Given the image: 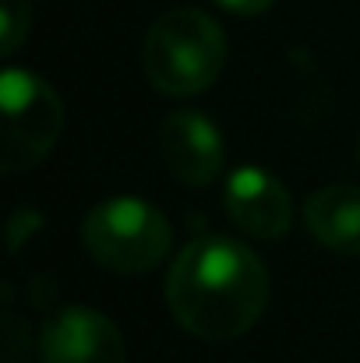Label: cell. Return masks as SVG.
<instances>
[{"mask_svg": "<svg viewBox=\"0 0 360 363\" xmlns=\"http://www.w3.org/2000/svg\"><path fill=\"white\" fill-rule=\"evenodd\" d=\"M39 230H43V216L36 208H18L11 216V223H7V247H11V254H18Z\"/></svg>", "mask_w": 360, "mask_h": 363, "instance_id": "11", "label": "cell"}, {"mask_svg": "<svg viewBox=\"0 0 360 363\" xmlns=\"http://www.w3.org/2000/svg\"><path fill=\"white\" fill-rule=\"evenodd\" d=\"M78 237L99 268L117 275H145L170 254L173 226L152 201L110 198L82 219Z\"/></svg>", "mask_w": 360, "mask_h": 363, "instance_id": "3", "label": "cell"}, {"mask_svg": "<svg viewBox=\"0 0 360 363\" xmlns=\"http://www.w3.org/2000/svg\"><path fill=\"white\" fill-rule=\"evenodd\" d=\"M43 363H127L120 328L92 307H60L39 335Z\"/></svg>", "mask_w": 360, "mask_h": 363, "instance_id": "5", "label": "cell"}, {"mask_svg": "<svg viewBox=\"0 0 360 363\" xmlns=\"http://www.w3.org/2000/svg\"><path fill=\"white\" fill-rule=\"evenodd\" d=\"M227 67V32L198 7H177L152 21L141 46V71L163 96L187 99L219 82Z\"/></svg>", "mask_w": 360, "mask_h": 363, "instance_id": "2", "label": "cell"}, {"mask_svg": "<svg viewBox=\"0 0 360 363\" xmlns=\"http://www.w3.org/2000/svg\"><path fill=\"white\" fill-rule=\"evenodd\" d=\"M357 155H360V145H357Z\"/></svg>", "mask_w": 360, "mask_h": 363, "instance_id": "13", "label": "cell"}, {"mask_svg": "<svg viewBox=\"0 0 360 363\" xmlns=\"http://www.w3.org/2000/svg\"><path fill=\"white\" fill-rule=\"evenodd\" d=\"M0 350H4L0 363H28V353H32L28 321H25L21 314H14L11 307H7L4 318H0Z\"/></svg>", "mask_w": 360, "mask_h": 363, "instance_id": "10", "label": "cell"}, {"mask_svg": "<svg viewBox=\"0 0 360 363\" xmlns=\"http://www.w3.org/2000/svg\"><path fill=\"white\" fill-rule=\"evenodd\" d=\"M223 205L230 223L254 240H279L293 223V201L286 184L258 166H240L230 173Z\"/></svg>", "mask_w": 360, "mask_h": 363, "instance_id": "7", "label": "cell"}, {"mask_svg": "<svg viewBox=\"0 0 360 363\" xmlns=\"http://www.w3.org/2000/svg\"><path fill=\"white\" fill-rule=\"evenodd\" d=\"M32 25V0H0V50L4 57H11Z\"/></svg>", "mask_w": 360, "mask_h": 363, "instance_id": "9", "label": "cell"}, {"mask_svg": "<svg viewBox=\"0 0 360 363\" xmlns=\"http://www.w3.org/2000/svg\"><path fill=\"white\" fill-rule=\"evenodd\" d=\"M223 11L230 14H240V18H254V14H265L276 0H216Z\"/></svg>", "mask_w": 360, "mask_h": 363, "instance_id": "12", "label": "cell"}, {"mask_svg": "<svg viewBox=\"0 0 360 363\" xmlns=\"http://www.w3.org/2000/svg\"><path fill=\"white\" fill-rule=\"evenodd\" d=\"M0 110H4V159L7 177L39 166L64 130V103L57 89L36 71L7 67L0 78Z\"/></svg>", "mask_w": 360, "mask_h": 363, "instance_id": "4", "label": "cell"}, {"mask_svg": "<svg viewBox=\"0 0 360 363\" xmlns=\"http://www.w3.org/2000/svg\"><path fill=\"white\" fill-rule=\"evenodd\" d=\"M159 152L166 169L187 187H209L227 166V145L216 123L198 110H173L159 123Z\"/></svg>", "mask_w": 360, "mask_h": 363, "instance_id": "6", "label": "cell"}, {"mask_svg": "<svg viewBox=\"0 0 360 363\" xmlns=\"http://www.w3.org/2000/svg\"><path fill=\"white\" fill-rule=\"evenodd\" d=\"M304 226L332 254H360V187L329 184L304 201Z\"/></svg>", "mask_w": 360, "mask_h": 363, "instance_id": "8", "label": "cell"}, {"mask_svg": "<svg viewBox=\"0 0 360 363\" xmlns=\"http://www.w3.org/2000/svg\"><path fill=\"white\" fill-rule=\"evenodd\" d=\"M173 321L205 342H230L258 325L268 307V272L240 240L198 237L184 243L166 275Z\"/></svg>", "mask_w": 360, "mask_h": 363, "instance_id": "1", "label": "cell"}]
</instances>
